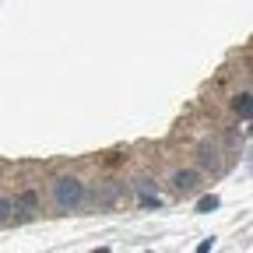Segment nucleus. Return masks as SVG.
<instances>
[{
  "label": "nucleus",
  "mask_w": 253,
  "mask_h": 253,
  "mask_svg": "<svg viewBox=\"0 0 253 253\" xmlns=\"http://www.w3.org/2000/svg\"><path fill=\"white\" fill-rule=\"evenodd\" d=\"M232 113L243 123H250V116H253V95H250V88H243L239 95H232Z\"/></svg>",
  "instance_id": "obj_5"
},
{
  "label": "nucleus",
  "mask_w": 253,
  "mask_h": 253,
  "mask_svg": "<svg viewBox=\"0 0 253 253\" xmlns=\"http://www.w3.org/2000/svg\"><path fill=\"white\" fill-rule=\"evenodd\" d=\"M14 208H18V218H36L39 214V194L36 190H18Z\"/></svg>",
  "instance_id": "obj_4"
},
{
  "label": "nucleus",
  "mask_w": 253,
  "mask_h": 253,
  "mask_svg": "<svg viewBox=\"0 0 253 253\" xmlns=\"http://www.w3.org/2000/svg\"><path fill=\"white\" fill-rule=\"evenodd\" d=\"M18 218V208H14V197L11 194H0V225H11Z\"/></svg>",
  "instance_id": "obj_6"
},
{
  "label": "nucleus",
  "mask_w": 253,
  "mask_h": 253,
  "mask_svg": "<svg viewBox=\"0 0 253 253\" xmlns=\"http://www.w3.org/2000/svg\"><path fill=\"white\" fill-rule=\"evenodd\" d=\"M218 204H221V201H218L214 194H211V197H201V201H197V214H211V211H218Z\"/></svg>",
  "instance_id": "obj_8"
},
{
  "label": "nucleus",
  "mask_w": 253,
  "mask_h": 253,
  "mask_svg": "<svg viewBox=\"0 0 253 253\" xmlns=\"http://www.w3.org/2000/svg\"><path fill=\"white\" fill-rule=\"evenodd\" d=\"M141 208H162V201H158V197H148V194H144V197H141Z\"/></svg>",
  "instance_id": "obj_9"
},
{
  "label": "nucleus",
  "mask_w": 253,
  "mask_h": 253,
  "mask_svg": "<svg viewBox=\"0 0 253 253\" xmlns=\"http://www.w3.org/2000/svg\"><path fill=\"white\" fill-rule=\"evenodd\" d=\"M201 176H218L221 172V148L214 141H204L197 148V166H194Z\"/></svg>",
  "instance_id": "obj_2"
},
{
  "label": "nucleus",
  "mask_w": 253,
  "mask_h": 253,
  "mask_svg": "<svg viewBox=\"0 0 253 253\" xmlns=\"http://www.w3.org/2000/svg\"><path fill=\"white\" fill-rule=\"evenodd\" d=\"M169 183H172L176 194H183V197H186V194H194V190L201 186V172H197V169H176Z\"/></svg>",
  "instance_id": "obj_3"
},
{
  "label": "nucleus",
  "mask_w": 253,
  "mask_h": 253,
  "mask_svg": "<svg viewBox=\"0 0 253 253\" xmlns=\"http://www.w3.org/2000/svg\"><path fill=\"white\" fill-rule=\"evenodd\" d=\"M116 197H120V186H106V190H102V197L95 194V204H99V208H109Z\"/></svg>",
  "instance_id": "obj_7"
},
{
  "label": "nucleus",
  "mask_w": 253,
  "mask_h": 253,
  "mask_svg": "<svg viewBox=\"0 0 253 253\" xmlns=\"http://www.w3.org/2000/svg\"><path fill=\"white\" fill-rule=\"evenodd\" d=\"M88 201V186L78 176H56L53 179V204L60 211H78Z\"/></svg>",
  "instance_id": "obj_1"
}]
</instances>
